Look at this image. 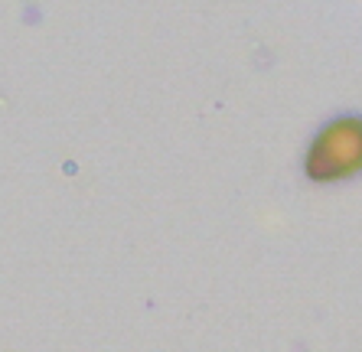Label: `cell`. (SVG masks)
I'll return each mask as SVG.
<instances>
[{
  "mask_svg": "<svg viewBox=\"0 0 362 352\" xmlns=\"http://www.w3.org/2000/svg\"><path fill=\"white\" fill-rule=\"evenodd\" d=\"M362 170V121L359 117H339L317 134L307 151V176L329 183L346 180Z\"/></svg>",
  "mask_w": 362,
  "mask_h": 352,
  "instance_id": "cell-1",
  "label": "cell"
}]
</instances>
